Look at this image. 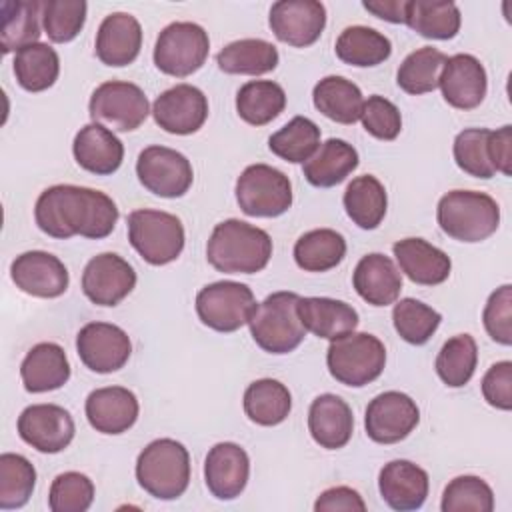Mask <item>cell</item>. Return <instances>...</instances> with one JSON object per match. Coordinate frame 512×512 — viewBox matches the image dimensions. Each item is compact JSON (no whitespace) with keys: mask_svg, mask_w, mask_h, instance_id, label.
<instances>
[{"mask_svg":"<svg viewBox=\"0 0 512 512\" xmlns=\"http://www.w3.org/2000/svg\"><path fill=\"white\" fill-rule=\"evenodd\" d=\"M34 220L38 228L52 238L66 240L84 236L100 240L114 230L118 208L114 200L100 190L56 184L38 196Z\"/></svg>","mask_w":512,"mask_h":512,"instance_id":"1","label":"cell"},{"mask_svg":"<svg viewBox=\"0 0 512 512\" xmlns=\"http://www.w3.org/2000/svg\"><path fill=\"white\" fill-rule=\"evenodd\" d=\"M272 256V238L266 230L230 218L214 226L206 258L224 274H254L266 268Z\"/></svg>","mask_w":512,"mask_h":512,"instance_id":"2","label":"cell"},{"mask_svg":"<svg viewBox=\"0 0 512 512\" xmlns=\"http://www.w3.org/2000/svg\"><path fill=\"white\" fill-rule=\"evenodd\" d=\"M438 226L460 242H482L498 230L500 208L496 200L476 190H452L436 208Z\"/></svg>","mask_w":512,"mask_h":512,"instance_id":"3","label":"cell"},{"mask_svg":"<svg viewBox=\"0 0 512 512\" xmlns=\"http://www.w3.org/2000/svg\"><path fill=\"white\" fill-rule=\"evenodd\" d=\"M138 484L158 500L180 498L190 484V454L172 438L150 442L136 460Z\"/></svg>","mask_w":512,"mask_h":512,"instance_id":"4","label":"cell"},{"mask_svg":"<svg viewBox=\"0 0 512 512\" xmlns=\"http://www.w3.org/2000/svg\"><path fill=\"white\" fill-rule=\"evenodd\" d=\"M296 292H274L256 304L248 326L254 342L270 354H288L300 346L306 328L298 316Z\"/></svg>","mask_w":512,"mask_h":512,"instance_id":"5","label":"cell"},{"mask_svg":"<svg viewBox=\"0 0 512 512\" xmlns=\"http://www.w3.org/2000/svg\"><path fill=\"white\" fill-rule=\"evenodd\" d=\"M326 364L336 382L362 388L382 374L386 348L368 332H348L330 340Z\"/></svg>","mask_w":512,"mask_h":512,"instance_id":"6","label":"cell"},{"mask_svg":"<svg viewBox=\"0 0 512 512\" xmlns=\"http://www.w3.org/2000/svg\"><path fill=\"white\" fill-rule=\"evenodd\" d=\"M128 240L152 266L174 262L184 250V226L178 216L140 208L128 214Z\"/></svg>","mask_w":512,"mask_h":512,"instance_id":"7","label":"cell"},{"mask_svg":"<svg viewBox=\"0 0 512 512\" xmlns=\"http://www.w3.org/2000/svg\"><path fill=\"white\" fill-rule=\"evenodd\" d=\"M236 200L244 214L276 218L292 206V184L268 164H250L236 180Z\"/></svg>","mask_w":512,"mask_h":512,"instance_id":"8","label":"cell"},{"mask_svg":"<svg viewBox=\"0 0 512 512\" xmlns=\"http://www.w3.org/2000/svg\"><path fill=\"white\" fill-rule=\"evenodd\" d=\"M208 32L194 22H172L156 40L154 64L160 72L184 78L202 68L208 58Z\"/></svg>","mask_w":512,"mask_h":512,"instance_id":"9","label":"cell"},{"mask_svg":"<svg viewBox=\"0 0 512 512\" xmlns=\"http://www.w3.org/2000/svg\"><path fill=\"white\" fill-rule=\"evenodd\" d=\"M256 300L242 282L220 280L204 286L196 294V314L204 326L216 332H234L248 324Z\"/></svg>","mask_w":512,"mask_h":512,"instance_id":"10","label":"cell"},{"mask_svg":"<svg viewBox=\"0 0 512 512\" xmlns=\"http://www.w3.org/2000/svg\"><path fill=\"white\" fill-rule=\"evenodd\" d=\"M88 112L96 124H106L116 132H132L148 118L150 104L140 86L108 80L92 92Z\"/></svg>","mask_w":512,"mask_h":512,"instance_id":"11","label":"cell"},{"mask_svg":"<svg viewBox=\"0 0 512 512\" xmlns=\"http://www.w3.org/2000/svg\"><path fill=\"white\" fill-rule=\"evenodd\" d=\"M136 176L140 184L160 198L184 196L194 180L190 160L166 146H148L138 154Z\"/></svg>","mask_w":512,"mask_h":512,"instance_id":"12","label":"cell"},{"mask_svg":"<svg viewBox=\"0 0 512 512\" xmlns=\"http://www.w3.org/2000/svg\"><path fill=\"white\" fill-rule=\"evenodd\" d=\"M418 422L420 410L404 392H382L366 406V434L378 444H396L404 440L418 426Z\"/></svg>","mask_w":512,"mask_h":512,"instance_id":"13","label":"cell"},{"mask_svg":"<svg viewBox=\"0 0 512 512\" xmlns=\"http://www.w3.org/2000/svg\"><path fill=\"white\" fill-rule=\"evenodd\" d=\"M76 350L82 364L96 374L120 370L132 352L128 334L108 322H90L76 336Z\"/></svg>","mask_w":512,"mask_h":512,"instance_id":"14","label":"cell"},{"mask_svg":"<svg viewBox=\"0 0 512 512\" xmlns=\"http://www.w3.org/2000/svg\"><path fill=\"white\" fill-rule=\"evenodd\" d=\"M20 438L38 452L56 454L68 448L74 438V420L58 404H32L18 416Z\"/></svg>","mask_w":512,"mask_h":512,"instance_id":"15","label":"cell"},{"mask_svg":"<svg viewBox=\"0 0 512 512\" xmlns=\"http://www.w3.org/2000/svg\"><path fill=\"white\" fill-rule=\"evenodd\" d=\"M268 24L280 42L306 48L320 38L326 26V8L318 0H280L272 4Z\"/></svg>","mask_w":512,"mask_h":512,"instance_id":"16","label":"cell"},{"mask_svg":"<svg viewBox=\"0 0 512 512\" xmlns=\"http://www.w3.org/2000/svg\"><path fill=\"white\" fill-rule=\"evenodd\" d=\"M152 116L164 132L194 134L208 118V98L192 84H176L154 100Z\"/></svg>","mask_w":512,"mask_h":512,"instance_id":"17","label":"cell"},{"mask_svg":"<svg viewBox=\"0 0 512 512\" xmlns=\"http://www.w3.org/2000/svg\"><path fill=\"white\" fill-rule=\"evenodd\" d=\"M136 286L134 268L118 254L94 256L82 272V292L96 306L120 304Z\"/></svg>","mask_w":512,"mask_h":512,"instance_id":"18","label":"cell"},{"mask_svg":"<svg viewBox=\"0 0 512 512\" xmlns=\"http://www.w3.org/2000/svg\"><path fill=\"white\" fill-rule=\"evenodd\" d=\"M10 276L16 288L36 298H58L68 290V270L64 262L44 250H30L10 266Z\"/></svg>","mask_w":512,"mask_h":512,"instance_id":"19","label":"cell"},{"mask_svg":"<svg viewBox=\"0 0 512 512\" xmlns=\"http://www.w3.org/2000/svg\"><path fill=\"white\" fill-rule=\"evenodd\" d=\"M250 476V458L236 442L214 444L204 460V480L218 500H234L242 494Z\"/></svg>","mask_w":512,"mask_h":512,"instance_id":"20","label":"cell"},{"mask_svg":"<svg viewBox=\"0 0 512 512\" xmlns=\"http://www.w3.org/2000/svg\"><path fill=\"white\" fill-rule=\"evenodd\" d=\"M438 86L452 108L472 110L482 104L488 90V78L476 56L454 54L446 60Z\"/></svg>","mask_w":512,"mask_h":512,"instance_id":"21","label":"cell"},{"mask_svg":"<svg viewBox=\"0 0 512 512\" xmlns=\"http://www.w3.org/2000/svg\"><path fill=\"white\" fill-rule=\"evenodd\" d=\"M86 418L96 432L122 434L138 420V398L124 386L96 388L86 398Z\"/></svg>","mask_w":512,"mask_h":512,"instance_id":"22","label":"cell"},{"mask_svg":"<svg viewBox=\"0 0 512 512\" xmlns=\"http://www.w3.org/2000/svg\"><path fill=\"white\" fill-rule=\"evenodd\" d=\"M428 474L410 460L384 464L378 476V490L384 502L398 512L418 510L428 496Z\"/></svg>","mask_w":512,"mask_h":512,"instance_id":"23","label":"cell"},{"mask_svg":"<svg viewBox=\"0 0 512 512\" xmlns=\"http://www.w3.org/2000/svg\"><path fill=\"white\" fill-rule=\"evenodd\" d=\"M142 48V26L128 12L108 14L96 32V56L106 66L132 64Z\"/></svg>","mask_w":512,"mask_h":512,"instance_id":"24","label":"cell"},{"mask_svg":"<svg viewBox=\"0 0 512 512\" xmlns=\"http://www.w3.org/2000/svg\"><path fill=\"white\" fill-rule=\"evenodd\" d=\"M308 430L318 446L326 450L344 448L354 430L350 406L336 394H320L310 404Z\"/></svg>","mask_w":512,"mask_h":512,"instance_id":"25","label":"cell"},{"mask_svg":"<svg viewBox=\"0 0 512 512\" xmlns=\"http://www.w3.org/2000/svg\"><path fill=\"white\" fill-rule=\"evenodd\" d=\"M352 284L364 302L372 306H388L400 296L402 274L388 256L372 252L362 256L356 264Z\"/></svg>","mask_w":512,"mask_h":512,"instance_id":"26","label":"cell"},{"mask_svg":"<svg viewBox=\"0 0 512 512\" xmlns=\"http://www.w3.org/2000/svg\"><path fill=\"white\" fill-rule=\"evenodd\" d=\"M76 164L92 174L108 176L116 172L124 160V146L112 130L102 124H86L78 130L72 142Z\"/></svg>","mask_w":512,"mask_h":512,"instance_id":"27","label":"cell"},{"mask_svg":"<svg viewBox=\"0 0 512 512\" xmlns=\"http://www.w3.org/2000/svg\"><path fill=\"white\" fill-rule=\"evenodd\" d=\"M400 270L422 286L442 284L452 270V262L446 252L432 246L422 238H404L392 246Z\"/></svg>","mask_w":512,"mask_h":512,"instance_id":"28","label":"cell"},{"mask_svg":"<svg viewBox=\"0 0 512 512\" xmlns=\"http://www.w3.org/2000/svg\"><path fill=\"white\" fill-rule=\"evenodd\" d=\"M20 378L32 394L62 388L70 378V362L64 348L56 342L32 346L20 364Z\"/></svg>","mask_w":512,"mask_h":512,"instance_id":"29","label":"cell"},{"mask_svg":"<svg viewBox=\"0 0 512 512\" xmlns=\"http://www.w3.org/2000/svg\"><path fill=\"white\" fill-rule=\"evenodd\" d=\"M298 316L308 332L318 338L334 340L358 326V312L344 300L308 296L298 300Z\"/></svg>","mask_w":512,"mask_h":512,"instance_id":"30","label":"cell"},{"mask_svg":"<svg viewBox=\"0 0 512 512\" xmlns=\"http://www.w3.org/2000/svg\"><path fill=\"white\" fill-rule=\"evenodd\" d=\"M358 168V152L352 144L340 138H328L318 146L304 166V178L316 188H332L344 182Z\"/></svg>","mask_w":512,"mask_h":512,"instance_id":"31","label":"cell"},{"mask_svg":"<svg viewBox=\"0 0 512 512\" xmlns=\"http://www.w3.org/2000/svg\"><path fill=\"white\" fill-rule=\"evenodd\" d=\"M312 100L320 114L338 124H354L364 108L360 88L344 76L322 78L312 90Z\"/></svg>","mask_w":512,"mask_h":512,"instance_id":"32","label":"cell"},{"mask_svg":"<svg viewBox=\"0 0 512 512\" xmlns=\"http://www.w3.org/2000/svg\"><path fill=\"white\" fill-rule=\"evenodd\" d=\"M278 50L272 42L262 38H242L226 44L218 56L216 64L226 74H248L260 76L272 72L278 66Z\"/></svg>","mask_w":512,"mask_h":512,"instance_id":"33","label":"cell"},{"mask_svg":"<svg viewBox=\"0 0 512 512\" xmlns=\"http://www.w3.org/2000/svg\"><path fill=\"white\" fill-rule=\"evenodd\" d=\"M342 202L350 220L364 230L378 228L386 216V206H388L386 190L382 182L372 174L354 178L346 186Z\"/></svg>","mask_w":512,"mask_h":512,"instance_id":"34","label":"cell"},{"mask_svg":"<svg viewBox=\"0 0 512 512\" xmlns=\"http://www.w3.org/2000/svg\"><path fill=\"white\" fill-rule=\"evenodd\" d=\"M346 256V240L332 228L304 232L294 244V260L304 272H326Z\"/></svg>","mask_w":512,"mask_h":512,"instance_id":"35","label":"cell"},{"mask_svg":"<svg viewBox=\"0 0 512 512\" xmlns=\"http://www.w3.org/2000/svg\"><path fill=\"white\" fill-rule=\"evenodd\" d=\"M336 56L350 66H378L392 54V42L378 30L368 26H348L336 40Z\"/></svg>","mask_w":512,"mask_h":512,"instance_id":"36","label":"cell"},{"mask_svg":"<svg viewBox=\"0 0 512 512\" xmlns=\"http://www.w3.org/2000/svg\"><path fill=\"white\" fill-rule=\"evenodd\" d=\"M2 10V52H18L24 46L36 44L40 38L42 2L38 0H6Z\"/></svg>","mask_w":512,"mask_h":512,"instance_id":"37","label":"cell"},{"mask_svg":"<svg viewBox=\"0 0 512 512\" xmlns=\"http://www.w3.org/2000/svg\"><path fill=\"white\" fill-rule=\"evenodd\" d=\"M286 108V92L272 80H250L236 94L238 116L252 124L264 126L278 118Z\"/></svg>","mask_w":512,"mask_h":512,"instance_id":"38","label":"cell"},{"mask_svg":"<svg viewBox=\"0 0 512 512\" xmlns=\"http://www.w3.org/2000/svg\"><path fill=\"white\" fill-rule=\"evenodd\" d=\"M292 408L290 390L272 378L252 382L244 392V412L258 426H276L284 422Z\"/></svg>","mask_w":512,"mask_h":512,"instance_id":"39","label":"cell"},{"mask_svg":"<svg viewBox=\"0 0 512 512\" xmlns=\"http://www.w3.org/2000/svg\"><path fill=\"white\" fill-rule=\"evenodd\" d=\"M460 10L454 2L408 0L406 22L414 32L430 40H450L460 30Z\"/></svg>","mask_w":512,"mask_h":512,"instance_id":"40","label":"cell"},{"mask_svg":"<svg viewBox=\"0 0 512 512\" xmlns=\"http://www.w3.org/2000/svg\"><path fill=\"white\" fill-rule=\"evenodd\" d=\"M60 74V58L56 50L44 42L24 46L14 56V76L28 92L50 88Z\"/></svg>","mask_w":512,"mask_h":512,"instance_id":"41","label":"cell"},{"mask_svg":"<svg viewBox=\"0 0 512 512\" xmlns=\"http://www.w3.org/2000/svg\"><path fill=\"white\" fill-rule=\"evenodd\" d=\"M448 56L440 52L434 46H422L414 52H410L396 74L398 86L412 96L428 94L438 88L442 68L446 64Z\"/></svg>","mask_w":512,"mask_h":512,"instance_id":"42","label":"cell"},{"mask_svg":"<svg viewBox=\"0 0 512 512\" xmlns=\"http://www.w3.org/2000/svg\"><path fill=\"white\" fill-rule=\"evenodd\" d=\"M478 364V346L470 334L448 338L436 356V374L450 388H462L474 376Z\"/></svg>","mask_w":512,"mask_h":512,"instance_id":"43","label":"cell"},{"mask_svg":"<svg viewBox=\"0 0 512 512\" xmlns=\"http://www.w3.org/2000/svg\"><path fill=\"white\" fill-rule=\"evenodd\" d=\"M320 146V128L306 116H294L268 138V148L282 160L304 164Z\"/></svg>","mask_w":512,"mask_h":512,"instance_id":"44","label":"cell"},{"mask_svg":"<svg viewBox=\"0 0 512 512\" xmlns=\"http://www.w3.org/2000/svg\"><path fill=\"white\" fill-rule=\"evenodd\" d=\"M36 470L22 454L4 452L0 456V508H22L34 490Z\"/></svg>","mask_w":512,"mask_h":512,"instance_id":"45","label":"cell"},{"mask_svg":"<svg viewBox=\"0 0 512 512\" xmlns=\"http://www.w3.org/2000/svg\"><path fill=\"white\" fill-rule=\"evenodd\" d=\"M392 322L402 340L414 346H422L438 330L442 316L416 298H402L394 304Z\"/></svg>","mask_w":512,"mask_h":512,"instance_id":"46","label":"cell"},{"mask_svg":"<svg viewBox=\"0 0 512 512\" xmlns=\"http://www.w3.org/2000/svg\"><path fill=\"white\" fill-rule=\"evenodd\" d=\"M490 132L488 128H466L454 138V160L460 170L474 178H492L496 174L490 154Z\"/></svg>","mask_w":512,"mask_h":512,"instance_id":"47","label":"cell"},{"mask_svg":"<svg viewBox=\"0 0 512 512\" xmlns=\"http://www.w3.org/2000/svg\"><path fill=\"white\" fill-rule=\"evenodd\" d=\"M442 512H492V488L480 476H456L448 482L440 502Z\"/></svg>","mask_w":512,"mask_h":512,"instance_id":"48","label":"cell"},{"mask_svg":"<svg viewBox=\"0 0 512 512\" xmlns=\"http://www.w3.org/2000/svg\"><path fill=\"white\" fill-rule=\"evenodd\" d=\"M84 0H46L42 2V26L56 44L74 40L86 22Z\"/></svg>","mask_w":512,"mask_h":512,"instance_id":"49","label":"cell"},{"mask_svg":"<svg viewBox=\"0 0 512 512\" xmlns=\"http://www.w3.org/2000/svg\"><path fill=\"white\" fill-rule=\"evenodd\" d=\"M94 500V484L86 474L64 472L52 480L48 506L52 512H86Z\"/></svg>","mask_w":512,"mask_h":512,"instance_id":"50","label":"cell"},{"mask_svg":"<svg viewBox=\"0 0 512 512\" xmlns=\"http://www.w3.org/2000/svg\"><path fill=\"white\" fill-rule=\"evenodd\" d=\"M360 120L364 130L378 140H394L402 130L400 110L388 98L378 94L364 100Z\"/></svg>","mask_w":512,"mask_h":512,"instance_id":"51","label":"cell"},{"mask_svg":"<svg viewBox=\"0 0 512 512\" xmlns=\"http://www.w3.org/2000/svg\"><path fill=\"white\" fill-rule=\"evenodd\" d=\"M482 322L488 336L494 342L502 346L512 344V286L510 284H504L490 294L482 312Z\"/></svg>","mask_w":512,"mask_h":512,"instance_id":"52","label":"cell"},{"mask_svg":"<svg viewBox=\"0 0 512 512\" xmlns=\"http://www.w3.org/2000/svg\"><path fill=\"white\" fill-rule=\"evenodd\" d=\"M482 396L484 400L498 408L510 410L512 408V362L502 360L488 368L482 378Z\"/></svg>","mask_w":512,"mask_h":512,"instance_id":"53","label":"cell"},{"mask_svg":"<svg viewBox=\"0 0 512 512\" xmlns=\"http://www.w3.org/2000/svg\"><path fill=\"white\" fill-rule=\"evenodd\" d=\"M314 510L316 512H338V510H344V512H364L366 510V504L362 500V496L354 490V488H348V486H334V488H328L324 490L318 500L314 502Z\"/></svg>","mask_w":512,"mask_h":512,"instance_id":"54","label":"cell"},{"mask_svg":"<svg viewBox=\"0 0 512 512\" xmlns=\"http://www.w3.org/2000/svg\"><path fill=\"white\" fill-rule=\"evenodd\" d=\"M490 154L496 172L504 176L512 174V126L506 124L496 132H490Z\"/></svg>","mask_w":512,"mask_h":512,"instance_id":"55","label":"cell"},{"mask_svg":"<svg viewBox=\"0 0 512 512\" xmlns=\"http://www.w3.org/2000/svg\"><path fill=\"white\" fill-rule=\"evenodd\" d=\"M362 6L372 12L376 18H382L392 24H404L406 22V6L408 0H366Z\"/></svg>","mask_w":512,"mask_h":512,"instance_id":"56","label":"cell"}]
</instances>
